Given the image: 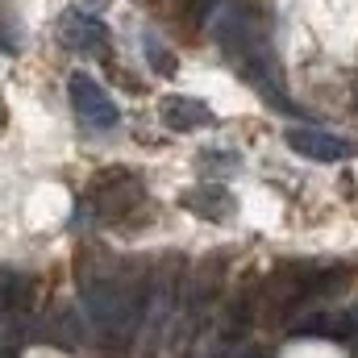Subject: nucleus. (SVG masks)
Segmentation results:
<instances>
[{
    "label": "nucleus",
    "mask_w": 358,
    "mask_h": 358,
    "mask_svg": "<svg viewBox=\"0 0 358 358\" xmlns=\"http://www.w3.org/2000/svg\"><path fill=\"white\" fill-rule=\"evenodd\" d=\"M208 13H213L208 29H213V38L221 46L225 63L242 76V84L259 92L271 108L296 113L287 92H283V76H279V59L271 50V38H267V29L255 21V13L242 8V4H213Z\"/></svg>",
    "instance_id": "obj_1"
},
{
    "label": "nucleus",
    "mask_w": 358,
    "mask_h": 358,
    "mask_svg": "<svg viewBox=\"0 0 358 358\" xmlns=\"http://www.w3.org/2000/svg\"><path fill=\"white\" fill-rule=\"evenodd\" d=\"M80 300H84L92 334L104 342H125L142 321V287L121 271H84Z\"/></svg>",
    "instance_id": "obj_2"
},
{
    "label": "nucleus",
    "mask_w": 358,
    "mask_h": 358,
    "mask_svg": "<svg viewBox=\"0 0 358 358\" xmlns=\"http://www.w3.org/2000/svg\"><path fill=\"white\" fill-rule=\"evenodd\" d=\"M88 208H96L100 221H125L129 213L146 208V187L129 171H100L92 183Z\"/></svg>",
    "instance_id": "obj_3"
},
{
    "label": "nucleus",
    "mask_w": 358,
    "mask_h": 358,
    "mask_svg": "<svg viewBox=\"0 0 358 358\" xmlns=\"http://www.w3.org/2000/svg\"><path fill=\"white\" fill-rule=\"evenodd\" d=\"M67 96H71L76 117H80L88 129L108 134V129H117V125H121V108H117V100L100 88L88 71H71V76H67Z\"/></svg>",
    "instance_id": "obj_4"
},
{
    "label": "nucleus",
    "mask_w": 358,
    "mask_h": 358,
    "mask_svg": "<svg viewBox=\"0 0 358 358\" xmlns=\"http://www.w3.org/2000/svg\"><path fill=\"white\" fill-rule=\"evenodd\" d=\"M59 38H63L67 50H76L84 59H104L108 55V29L88 8H67L63 21H59Z\"/></svg>",
    "instance_id": "obj_5"
},
{
    "label": "nucleus",
    "mask_w": 358,
    "mask_h": 358,
    "mask_svg": "<svg viewBox=\"0 0 358 358\" xmlns=\"http://www.w3.org/2000/svg\"><path fill=\"white\" fill-rule=\"evenodd\" d=\"M283 142L300 155V159H313V163H342L355 155V142L350 138H338L329 129H317V125H292L283 134Z\"/></svg>",
    "instance_id": "obj_6"
},
{
    "label": "nucleus",
    "mask_w": 358,
    "mask_h": 358,
    "mask_svg": "<svg viewBox=\"0 0 358 358\" xmlns=\"http://www.w3.org/2000/svg\"><path fill=\"white\" fill-rule=\"evenodd\" d=\"M159 117H163V125L176 129V134H196V129H208V125L217 121L213 108H208L204 100H196V96H163Z\"/></svg>",
    "instance_id": "obj_7"
},
{
    "label": "nucleus",
    "mask_w": 358,
    "mask_h": 358,
    "mask_svg": "<svg viewBox=\"0 0 358 358\" xmlns=\"http://www.w3.org/2000/svg\"><path fill=\"white\" fill-rule=\"evenodd\" d=\"M84 317L88 313H80L76 304H55L50 313H46V321H42V334H46V342L50 346H59V350H80L84 346Z\"/></svg>",
    "instance_id": "obj_8"
},
{
    "label": "nucleus",
    "mask_w": 358,
    "mask_h": 358,
    "mask_svg": "<svg viewBox=\"0 0 358 358\" xmlns=\"http://www.w3.org/2000/svg\"><path fill=\"white\" fill-rule=\"evenodd\" d=\"M179 204L192 208V213L204 217V221H229V213H234V196H229V187H225L221 179H204V183H196L192 192L179 196Z\"/></svg>",
    "instance_id": "obj_9"
},
{
    "label": "nucleus",
    "mask_w": 358,
    "mask_h": 358,
    "mask_svg": "<svg viewBox=\"0 0 358 358\" xmlns=\"http://www.w3.org/2000/svg\"><path fill=\"white\" fill-rule=\"evenodd\" d=\"M29 300H34V287L21 271H0V321L8 329H17L29 317Z\"/></svg>",
    "instance_id": "obj_10"
},
{
    "label": "nucleus",
    "mask_w": 358,
    "mask_h": 358,
    "mask_svg": "<svg viewBox=\"0 0 358 358\" xmlns=\"http://www.w3.org/2000/svg\"><path fill=\"white\" fill-rule=\"evenodd\" d=\"M296 334H329V338H342V342H355L358 346V304L346 308V313H338L334 325L329 321H304V325H296Z\"/></svg>",
    "instance_id": "obj_11"
},
{
    "label": "nucleus",
    "mask_w": 358,
    "mask_h": 358,
    "mask_svg": "<svg viewBox=\"0 0 358 358\" xmlns=\"http://www.w3.org/2000/svg\"><path fill=\"white\" fill-rule=\"evenodd\" d=\"M142 55L150 59V67H155L159 76H171V71H176V59L167 55V46H163V42H159V34H150V29L142 34Z\"/></svg>",
    "instance_id": "obj_12"
},
{
    "label": "nucleus",
    "mask_w": 358,
    "mask_h": 358,
    "mask_svg": "<svg viewBox=\"0 0 358 358\" xmlns=\"http://www.w3.org/2000/svg\"><path fill=\"white\" fill-rule=\"evenodd\" d=\"M187 4H192V8H208L213 0H187Z\"/></svg>",
    "instance_id": "obj_13"
}]
</instances>
